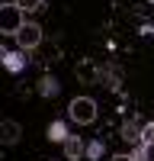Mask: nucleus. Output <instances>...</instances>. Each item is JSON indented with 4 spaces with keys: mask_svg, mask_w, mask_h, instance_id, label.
I'll list each match as a JSON object with an SVG mask.
<instances>
[{
    "mask_svg": "<svg viewBox=\"0 0 154 161\" xmlns=\"http://www.w3.org/2000/svg\"><path fill=\"white\" fill-rule=\"evenodd\" d=\"M68 136H71V132H68V126H64L61 119H55V123L48 126V139H51V142H64Z\"/></svg>",
    "mask_w": 154,
    "mask_h": 161,
    "instance_id": "obj_7",
    "label": "nucleus"
},
{
    "mask_svg": "<svg viewBox=\"0 0 154 161\" xmlns=\"http://www.w3.org/2000/svg\"><path fill=\"white\" fill-rule=\"evenodd\" d=\"M13 39H16V45H19L23 52H29V48H35L38 42H42V26H38V23H26Z\"/></svg>",
    "mask_w": 154,
    "mask_h": 161,
    "instance_id": "obj_3",
    "label": "nucleus"
},
{
    "mask_svg": "<svg viewBox=\"0 0 154 161\" xmlns=\"http://www.w3.org/2000/svg\"><path fill=\"white\" fill-rule=\"evenodd\" d=\"M61 148H64V158H71V161L87 158V145H84V139H80V136H68V139L61 142Z\"/></svg>",
    "mask_w": 154,
    "mask_h": 161,
    "instance_id": "obj_4",
    "label": "nucleus"
},
{
    "mask_svg": "<svg viewBox=\"0 0 154 161\" xmlns=\"http://www.w3.org/2000/svg\"><path fill=\"white\" fill-rule=\"evenodd\" d=\"M148 148H151L148 142H135V152H132V158H135V161H148Z\"/></svg>",
    "mask_w": 154,
    "mask_h": 161,
    "instance_id": "obj_10",
    "label": "nucleus"
},
{
    "mask_svg": "<svg viewBox=\"0 0 154 161\" xmlns=\"http://www.w3.org/2000/svg\"><path fill=\"white\" fill-rule=\"evenodd\" d=\"M19 132H23V126L16 123V119H3V123H0V142L3 145H16Z\"/></svg>",
    "mask_w": 154,
    "mask_h": 161,
    "instance_id": "obj_5",
    "label": "nucleus"
},
{
    "mask_svg": "<svg viewBox=\"0 0 154 161\" xmlns=\"http://www.w3.org/2000/svg\"><path fill=\"white\" fill-rule=\"evenodd\" d=\"M100 155H103V142L96 139V142H90V145H87V158H100Z\"/></svg>",
    "mask_w": 154,
    "mask_h": 161,
    "instance_id": "obj_13",
    "label": "nucleus"
},
{
    "mask_svg": "<svg viewBox=\"0 0 154 161\" xmlns=\"http://www.w3.org/2000/svg\"><path fill=\"white\" fill-rule=\"evenodd\" d=\"M68 116H71V123H77V126H90L96 119V103L90 97H74L68 103Z\"/></svg>",
    "mask_w": 154,
    "mask_h": 161,
    "instance_id": "obj_2",
    "label": "nucleus"
},
{
    "mask_svg": "<svg viewBox=\"0 0 154 161\" xmlns=\"http://www.w3.org/2000/svg\"><path fill=\"white\" fill-rule=\"evenodd\" d=\"M13 3H19L26 13H35V10H42V0H13Z\"/></svg>",
    "mask_w": 154,
    "mask_h": 161,
    "instance_id": "obj_11",
    "label": "nucleus"
},
{
    "mask_svg": "<svg viewBox=\"0 0 154 161\" xmlns=\"http://www.w3.org/2000/svg\"><path fill=\"white\" fill-rule=\"evenodd\" d=\"M26 26V10L19 3H3L0 7V32L3 36H16Z\"/></svg>",
    "mask_w": 154,
    "mask_h": 161,
    "instance_id": "obj_1",
    "label": "nucleus"
},
{
    "mask_svg": "<svg viewBox=\"0 0 154 161\" xmlns=\"http://www.w3.org/2000/svg\"><path fill=\"white\" fill-rule=\"evenodd\" d=\"M122 139H128V142H141V129H138V123H135V119L122 126Z\"/></svg>",
    "mask_w": 154,
    "mask_h": 161,
    "instance_id": "obj_9",
    "label": "nucleus"
},
{
    "mask_svg": "<svg viewBox=\"0 0 154 161\" xmlns=\"http://www.w3.org/2000/svg\"><path fill=\"white\" fill-rule=\"evenodd\" d=\"M0 55H3V68L7 71H23L26 68V55H16V52H0Z\"/></svg>",
    "mask_w": 154,
    "mask_h": 161,
    "instance_id": "obj_6",
    "label": "nucleus"
},
{
    "mask_svg": "<svg viewBox=\"0 0 154 161\" xmlns=\"http://www.w3.org/2000/svg\"><path fill=\"white\" fill-rule=\"evenodd\" d=\"M109 161H135V158H132V155H112Z\"/></svg>",
    "mask_w": 154,
    "mask_h": 161,
    "instance_id": "obj_14",
    "label": "nucleus"
},
{
    "mask_svg": "<svg viewBox=\"0 0 154 161\" xmlns=\"http://www.w3.org/2000/svg\"><path fill=\"white\" fill-rule=\"evenodd\" d=\"M38 93H42V97H55L58 93V80L55 77H42L38 80Z\"/></svg>",
    "mask_w": 154,
    "mask_h": 161,
    "instance_id": "obj_8",
    "label": "nucleus"
},
{
    "mask_svg": "<svg viewBox=\"0 0 154 161\" xmlns=\"http://www.w3.org/2000/svg\"><path fill=\"white\" fill-rule=\"evenodd\" d=\"M141 142L154 145V123H145V126H141Z\"/></svg>",
    "mask_w": 154,
    "mask_h": 161,
    "instance_id": "obj_12",
    "label": "nucleus"
},
{
    "mask_svg": "<svg viewBox=\"0 0 154 161\" xmlns=\"http://www.w3.org/2000/svg\"><path fill=\"white\" fill-rule=\"evenodd\" d=\"M148 3H154V0H148Z\"/></svg>",
    "mask_w": 154,
    "mask_h": 161,
    "instance_id": "obj_15",
    "label": "nucleus"
}]
</instances>
